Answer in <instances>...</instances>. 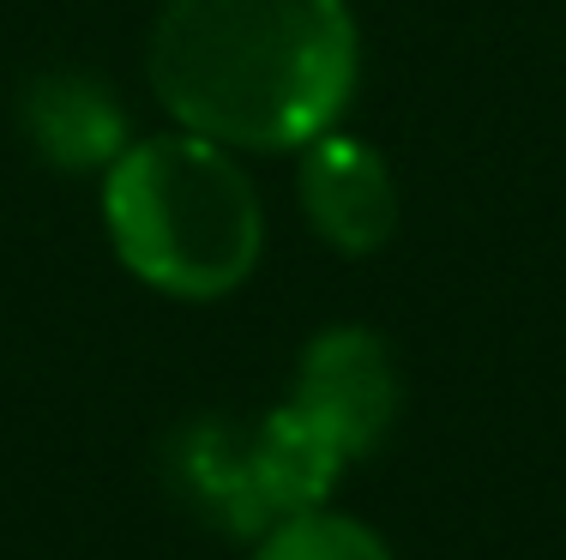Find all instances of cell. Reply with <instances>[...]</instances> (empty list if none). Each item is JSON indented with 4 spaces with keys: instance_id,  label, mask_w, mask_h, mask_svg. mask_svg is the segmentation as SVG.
I'll list each match as a JSON object with an SVG mask.
<instances>
[{
    "instance_id": "52a82bcc",
    "label": "cell",
    "mask_w": 566,
    "mask_h": 560,
    "mask_svg": "<svg viewBox=\"0 0 566 560\" xmlns=\"http://www.w3.org/2000/svg\"><path fill=\"white\" fill-rule=\"evenodd\" d=\"M253 560H392V549L368 525L319 506V513H302L290 525H277Z\"/></svg>"
},
{
    "instance_id": "7a4b0ae2",
    "label": "cell",
    "mask_w": 566,
    "mask_h": 560,
    "mask_svg": "<svg viewBox=\"0 0 566 560\" xmlns=\"http://www.w3.org/2000/svg\"><path fill=\"white\" fill-rule=\"evenodd\" d=\"M103 223L139 284L181 302H218L260 265L265 211L223 145L199 133L139 139L103 176Z\"/></svg>"
},
{
    "instance_id": "277c9868",
    "label": "cell",
    "mask_w": 566,
    "mask_h": 560,
    "mask_svg": "<svg viewBox=\"0 0 566 560\" xmlns=\"http://www.w3.org/2000/svg\"><path fill=\"white\" fill-rule=\"evenodd\" d=\"M398 398H403V385H398L392 350H386L380 331L332 326L307 344L290 404L344 452V464H356L398 422Z\"/></svg>"
},
{
    "instance_id": "8992f818",
    "label": "cell",
    "mask_w": 566,
    "mask_h": 560,
    "mask_svg": "<svg viewBox=\"0 0 566 560\" xmlns=\"http://www.w3.org/2000/svg\"><path fill=\"white\" fill-rule=\"evenodd\" d=\"M24 133H31V145L49 163L73 169V176H85V169H103V176H109V163L133 145L115 91L91 73L36 78L31 97H24Z\"/></svg>"
},
{
    "instance_id": "6da1fadb",
    "label": "cell",
    "mask_w": 566,
    "mask_h": 560,
    "mask_svg": "<svg viewBox=\"0 0 566 560\" xmlns=\"http://www.w3.org/2000/svg\"><path fill=\"white\" fill-rule=\"evenodd\" d=\"M361 36L344 0H169L151 91L181 133L223 151H302L344 121Z\"/></svg>"
},
{
    "instance_id": "3957f363",
    "label": "cell",
    "mask_w": 566,
    "mask_h": 560,
    "mask_svg": "<svg viewBox=\"0 0 566 560\" xmlns=\"http://www.w3.org/2000/svg\"><path fill=\"white\" fill-rule=\"evenodd\" d=\"M181 495L229 537H272L277 525L319 513L344 476V452L332 446L295 404L265 410L260 422L211 416L181 434Z\"/></svg>"
},
{
    "instance_id": "5b68a950",
    "label": "cell",
    "mask_w": 566,
    "mask_h": 560,
    "mask_svg": "<svg viewBox=\"0 0 566 560\" xmlns=\"http://www.w3.org/2000/svg\"><path fill=\"white\" fill-rule=\"evenodd\" d=\"M302 211L338 253H380L398 230V181L368 139L332 127L302 145Z\"/></svg>"
}]
</instances>
